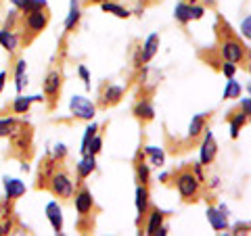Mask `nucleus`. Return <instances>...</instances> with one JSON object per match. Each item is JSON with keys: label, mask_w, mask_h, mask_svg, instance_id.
<instances>
[{"label": "nucleus", "mask_w": 251, "mask_h": 236, "mask_svg": "<svg viewBox=\"0 0 251 236\" xmlns=\"http://www.w3.org/2000/svg\"><path fill=\"white\" fill-rule=\"evenodd\" d=\"M77 71H80V75H82L84 84H86V86H90V75H88V69H86L84 65H80V69H77Z\"/></svg>", "instance_id": "c9c22d12"}, {"label": "nucleus", "mask_w": 251, "mask_h": 236, "mask_svg": "<svg viewBox=\"0 0 251 236\" xmlns=\"http://www.w3.org/2000/svg\"><path fill=\"white\" fill-rule=\"evenodd\" d=\"M100 146H103V140H100L99 136H94L90 142H88V148H86V155H97L100 153Z\"/></svg>", "instance_id": "7c9ffc66"}, {"label": "nucleus", "mask_w": 251, "mask_h": 236, "mask_svg": "<svg viewBox=\"0 0 251 236\" xmlns=\"http://www.w3.org/2000/svg\"><path fill=\"white\" fill-rule=\"evenodd\" d=\"M100 9H103L105 13H111V15H115V17H120V19H126L128 17V11L124 9V6H120V4H115V2H107V0H103L100 2Z\"/></svg>", "instance_id": "6ab92c4d"}, {"label": "nucleus", "mask_w": 251, "mask_h": 236, "mask_svg": "<svg viewBox=\"0 0 251 236\" xmlns=\"http://www.w3.org/2000/svg\"><path fill=\"white\" fill-rule=\"evenodd\" d=\"M122 94H124L122 86H109V88L105 90V94H103V105H113V103H117V100L122 98Z\"/></svg>", "instance_id": "f3484780"}, {"label": "nucleus", "mask_w": 251, "mask_h": 236, "mask_svg": "<svg viewBox=\"0 0 251 236\" xmlns=\"http://www.w3.org/2000/svg\"><path fill=\"white\" fill-rule=\"evenodd\" d=\"M147 153L151 155V159H153L155 165H161L163 159H166V157H163V151L161 148H157V146H147Z\"/></svg>", "instance_id": "c85d7f7f"}, {"label": "nucleus", "mask_w": 251, "mask_h": 236, "mask_svg": "<svg viewBox=\"0 0 251 236\" xmlns=\"http://www.w3.org/2000/svg\"><path fill=\"white\" fill-rule=\"evenodd\" d=\"M15 130H17V121L13 117H2L0 119V136H11Z\"/></svg>", "instance_id": "5701e85b"}, {"label": "nucleus", "mask_w": 251, "mask_h": 236, "mask_svg": "<svg viewBox=\"0 0 251 236\" xmlns=\"http://www.w3.org/2000/svg\"><path fill=\"white\" fill-rule=\"evenodd\" d=\"M203 6H191V19H201L203 17Z\"/></svg>", "instance_id": "f704fd0d"}, {"label": "nucleus", "mask_w": 251, "mask_h": 236, "mask_svg": "<svg viewBox=\"0 0 251 236\" xmlns=\"http://www.w3.org/2000/svg\"><path fill=\"white\" fill-rule=\"evenodd\" d=\"M174 15H176V19L180 21V23H186V21H191V4H178L176 6V11H174Z\"/></svg>", "instance_id": "b1692460"}, {"label": "nucleus", "mask_w": 251, "mask_h": 236, "mask_svg": "<svg viewBox=\"0 0 251 236\" xmlns=\"http://www.w3.org/2000/svg\"><path fill=\"white\" fill-rule=\"evenodd\" d=\"M4 82H6V71H0V92L4 88Z\"/></svg>", "instance_id": "58836bf2"}, {"label": "nucleus", "mask_w": 251, "mask_h": 236, "mask_svg": "<svg viewBox=\"0 0 251 236\" xmlns=\"http://www.w3.org/2000/svg\"><path fill=\"white\" fill-rule=\"evenodd\" d=\"M134 113H136L138 117H145V119H151V117L155 115V113H153V107L149 105V103H138L136 109H134Z\"/></svg>", "instance_id": "bb28decb"}, {"label": "nucleus", "mask_w": 251, "mask_h": 236, "mask_svg": "<svg viewBox=\"0 0 251 236\" xmlns=\"http://www.w3.org/2000/svg\"><path fill=\"white\" fill-rule=\"evenodd\" d=\"M25 59H19L17 65H15V88H17V92L23 90V84H25Z\"/></svg>", "instance_id": "dca6fc26"}, {"label": "nucleus", "mask_w": 251, "mask_h": 236, "mask_svg": "<svg viewBox=\"0 0 251 236\" xmlns=\"http://www.w3.org/2000/svg\"><path fill=\"white\" fill-rule=\"evenodd\" d=\"M11 2H13V6H15V9H17V11H21L23 6H25V2H27V0H11Z\"/></svg>", "instance_id": "4c0bfd02"}, {"label": "nucleus", "mask_w": 251, "mask_h": 236, "mask_svg": "<svg viewBox=\"0 0 251 236\" xmlns=\"http://www.w3.org/2000/svg\"><path fill=\"white\" fill-rule=\"evenodd\" d=\"M94 132H97V123H92V125H88V128H86L84 140H82V148H80L82 155H86V148H88V142H90V140H92L94 136H97V134H94Z\"/></svg>", "instance_id": "cd10ccee"}, {"label": "nucleus", "mask_w": 251, "mask_h": 236, "mask_svg": "<svg viewBox=\"0 0 251 236\" xmlns=\"http://www.w3.org/2000/svg\"><path fill=\"white\" fill-rule=\"evenodd\" d=\"M157 48H159V36L157 34H151L147 38V42L143 46V54H140V61L147 63V61H151L153 59V54L157 52Z\"/></svg>", "instance_id": "ddd939ff"}, {"label": "nucleus", "mask_w": 251, "mask_h": 236, "mask_svg": "<svg viewBox=\"0 0 251 236\" xmlns=\"http://www.w3.org/2000/svg\"><path fill=\"white\" fill-rule=\"evenodd\" d=\"M243 54H245V50H243V46L237 42V40H226L222 44V57L226 61L230 63H239L243 59Z\"/></svg>", "instance_id": "423d86ee"}, {"label": "nucleus", "mask_w": 251, "mask_h": 236, "mask_svg": "<svg viewBox=\"0 0 251 236\" xmlns=\"http://www.w3.org/2000/svg\"><path fill=\"white\" fill-rule=\"evenodd\" d=\"M138 178H140V182H147L149 180V165H145V163H140L138 165Z\"/></svg>", "instance_id": "473e14b6"}, {"label": "nucleus", "mask_w": 251, "mask_h": 236, "mask_svg": "<svg viewBox=\"0 0 251 236\" xmlns=\"http://www.w3.org/2000/svg\"><path fill=\"white\" fill-rule=\"evenodd\" d=\"M0 44H2V48H6L9 52L17 50V36H15V31L0 29Z\"/></svg>", "instance_id": "2eb2a0df"}, {"label": "nucleus", "mask_w": 251, "mask_h": 236, "mask_svg": "<svg viewBox=\"0 0 251 236\" xmlns=\"http://www.w3.org/2000/svg\"><path fill=\"white\" fill-rule=\"evenodd\" d=\"M77 21H80V6H77V0H72V9H69V15L65 19V29H74Z\"/></svg>", "instance_id": "aec40b11"}, {"label": "nucleus", "mask_w": 251, "mask_h": 236, "mask_svg": "<svg viewBox=\"0 0 251 236\" xmlns=\"http://www.w3.org/2000/svg\"><path fill=\"white\" fill-rule=\"evenodd\" d=\"M59 92H61V73L59 71H50L49 75H46V80H44V94H46V98H50V105H54Z\"/></svg>", "instance_id": "39448f33"}, {"label": "nucleus", "mask_w": 251, "mask_h": 236, "mask_svg": "<svg viewBox=\"0 0 251 236\" xmlns=\"http://www.w3.org/2000/svg\"><path fill=\"white\" fill-rule=\"evenodd\" d=\"M4 192H6V199L15 201L21 194H25V184L17 178H4Z\"/></svg>", "instance_id": "0eeeda50"}, {"label": "nucleus", "mask_w": 251, "mask_h": 236, "mask_svg": "<svg viewBox=\"0 0 251 236\" xmlns=\"http://www.w3.org/2000/svg\"><path fill=\"white\" fill-rule=\"evenodd\" d=\"M247 121V113L245 111H241V113H237L230 119V134H232V138H237L239 136V130H241V125Z\"/></svg>", "instance_id": "4be33fe9"}, {"label": "nucleus", "mask_w": 251, "mask_h": 236, "mask_svg": "<svg viewBox=\"0 0 251 236\" xmlns=\"http://www.w3.org/2000/svg\"><path fill=\"white\" fill-rule=\"evenodd\" d=\"M147 207H149V192L145 186H138L136 188V209L140 215L147 213Z\"/></svg>", "instance_id": "a211bd4d"}, {"label": "nucleus", "mask_w": 251, "mask_h": 236, "mask_svg": "<svg viewBox=\"0 0 251 236\" xmlns=\"http://www.w3.org/2000/svg\"><path fill=\"white\" fill-rule=\"evenodd\" d=\"M0 234H4V232H2V226H0Z\"/></svg>", "instance_id": "a19ab883"}, {"label": "nucleus", "mask_w": 251, "mask_h": 236, "mask_svg": "<svg viewBox=\"0 0 251 236\" xmlns=\"http://www.w3.org/2000/svg\"><path fill=\"white\" fill-rule=\"evenodd\" d=\"M216 153H218V146H216V140L211 134H207L205 140H203V144H201V163H211L216 159Z\"/></svg>", "instance_id": "9b49d317"}, {"label": "nucleus", "mask_w": 251, "mask_h": 236, "mask_svg": "<svg viewBox=\"0 0 251 236\" xmlns=\"http://www.w3.org/2000/svg\"><path fill=\"white\" fill-rule=\"evenodd\" d=\"M176 186H178V192L182 194L184 199H191V196H195L199 190V182H197V178L193 176V171H182L176 180Z\"/></svg>", "instance_id": "7ed1b4c3"}, {"label": "nucleus", "mask_w": 251, "mask_h": 236, "mask_svg": "<svg viewBox=\"0 0 251 236\" xmlns=\"http://www.w3.org/2000/svg\"><path fill=\"white\" fill-rule=\"evenodd\" d=\"M243 111L247 113V119L251 121V98H243Z\"/></svg>", "instance_id": "e433bc0d"}, {"label": "nucleus", "mask_w": 251, "mask_h": 236, "mask_svg": "<svg viewBox=\"0 0 251 236\" xmlns=\"http://www.w3.org/2000/svg\"><path fill=\"white\" fill-rule=\"evenodd\" d=\"M222 71H224V75L232 77V75H234V71H237V67H234L230 61H226V63H224V67H222Z\"/></svg>", "instance_id": "72a5a7b5"}, {"label": "nucleus", "mask_w": 251, "mask_h": 236, "mask_svg": "<svg viewBox=\"0 0 251 236\" xmlns=\"http://www.w3.org/2000/svg\"><path fill=\"white\" fill-rule=\"evenodd\" d=\"M46 215H49V222L52 226V230L57 234H61V230H63V213H61L59 203H54V201L49 203V205H46Z\"/></svg>", "instance_id": "9d476101"}, {"label": "nucleus", "mask_w": 251, "mask_h": 236, "mask_svg": "<svg viewBox=\"0 0 251 236\" xmlns=\"http://www.w3.org/2000/svg\"><path fill=\"white\" fill-rule=\"evenodd\" d=\"M49 11L44 9H38V11H29V13H23L21 15V29H23V42L29 44L34 38L40 34V31L46 29L49 25Z\"/></svg>", "instance_id": "f257e3e1"}, {"label": "nucleus", "mask_w": 251, "mask_h": 236, "mask_svg": "<svg viewBox=\"0 0 251 236\" xmlns=\"http://www.w3.org/2000/svg\"><path fill=\"white\" fill-rule=\"evenodd\" d=\"M90 2H103V0H90Z\"/></svg>", "instance_id": "ea45409f"}, {"label": "nucleus", "mask_w": 251, "mask_h": 236, "mask_svg": "<svg viewBox=\"0 0 251 236\" xmlns=\"http://www.w3.org/2000/svg\"><path fill=\"white\" fill-rule=\"evenodd\" d=\"M69 109H72V113L75 117H80V119H92L94 117V105L84 96H74L72 103H69Z\"/></svg>", "instance_id": "20e7f679"}, {"label": "nucleus", "mask_w": 251, "mask_h": 236, "mask_svg": "<svg viewBox=\"0 0 251 236\" xmlns=\"http://www.w3.org/2000/svg\"><path fill=\"white\" fill-rule=\"evenodd\" d=\"M46 6V0H27L25 6L21 9V13H29V11H38V9H44Z\"/></svg>", "instance_id": "c756f323"}, {"label": "nucleus", "mask_w": 251, "mask_h": 236, "mask_svg": "<svg viewBox=\"0 0 251 236\" xmlns=\"http://www.w3.org/2000/svg\"><path fill=\"white\" fill-rule=\"evenodd\" d=\"M207 219L209 224L216 228V230H226V226H228V217H226V209L224 207H209L207 209Z\"/></svg>", "instance_id": "1a4fd4ad"}, {"label": "nucleus", "mask_w": 251, "mask_h": 236, "mask_svg": "<svg viewBox=\"0 0 251 236\" xmlns=\"http://www.w3.org/2000/svg\"><path fill=\"white\" fill-rule=\"evenodd\" d=\"M92 205H94L92 194L86 190V188H82V190L75 194V209H77V213H80L82 217H84V215H88L90 211H92Z\"/></svg>", "instance_id": "6e6552de"}, {"label": "nucleus", "mask_w": 251, "mask_h": 236, "mask_svg": "<svg viewBox=\"0 0 251 236\" xmlns=\"http://www.w3.org/2000/svg\"><path fill=\"white\" fill-rule=\"evenodd\" d=\"M241 34L247 38V40H251V15H247L245 19H243L241 23Z\"/></svg>", "instance_id": "2f4dec72"}, {"label": "nucleus", "mask_w": 251, "mask_h": 236, "mask_svg": "<svg viewBox=\"0 0 251 236\" xmlns=\"http://www.w3.org/2000/svg\"><path fill=\"white\" fill-rule=\"evenodd\" d=\"M94 167H97V161H94V155H84V159L77 163V176L80 178H88Z\"/></svg>", "instance_id": "4468645a"}, {"label": "nucleus", "mask_w": 251, "mask_h": 236, "mask_svg": "<svg viewBox=\"0 0 251 236\" xmlns=\"http://www.w3.org/2000/svg\"><path fill=\"white\" fill-rule=\"evenodd\" d=\"M50 190H52V194L61 196V199H69V196L74 194V182L69 180L67 174L57 171V174L50 176Z\"/></svg>", "instance_id": "f03ea898"}, {"label": "nucleus", "mask_w": 251, "mask_h": 236, "mask_svg": "<svg viewBox=\"0 0 251 236\" xmlns=\"http://www.w3.org/2000/svg\"><path fill=\"white\" fill-rule=\"evenodd\" d=\"M203 125H205V119H203V115H195L193 121H191V128H188V134L195 138L199 136V134L203 132Z\"/></svg>", "instance_id": "393cba45"}, {"label": "nucleus", "mask_w": 251, "mask_h": 236, "mask_svg": "<svg viewBox=\"0 0 251 236\" xmlns=\"http://www.w3.org/2000/svg\"><path fill=\"white\" fill-rule=\"evenodd\" d=\"M161 222H163V213L161 211H153L151 219H149V226H147V234H157V230L161 228Z\"/></svg>", "instance_id": "412c9836"}, {"label": "nucleus", "mask_w": 251, "mask_h": 236, "mask_svg": "<svg viewBox=\"0 0 251 236\" xmlns=\"http://www.w3.org/2000/svg\"><path fill=\"white\" fill-rule=\"evenodd\" d=\"M34 100H44L42 96H17L13 100V107H11V111L15 115H23V113H27L29 111V105L34 103Z\"/></svg>", "instance_id": "f8f14e48"}, {"label": "nucleus", "mask_w": 251, "mask_h": 236, "mask_svg": "<svg viewBox=\"0 0 251 236\" xmlns=\"http://www.w3.org/2000/svg\"><path fill=\"white\" fill-rule=\"evenodd\" d=\"M239 94H241V86L230 77V82L224 88V98H239Z\"/></svg>", "instance_id": "a878e982"}]
</instances>
